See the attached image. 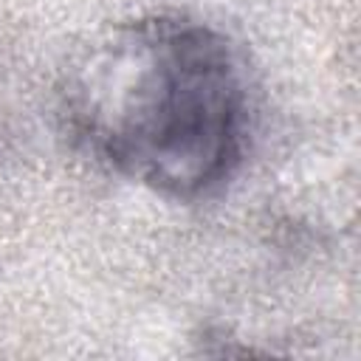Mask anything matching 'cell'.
<instances>
[{
	"mask_svg": "<svg viewBox=\"0 0 361 361\" xmlns=\"http://www.w3.org/2000/svg\"><path fill=\"white\" fill-rule=\"evenodd\" d=\"M56 116L96 166L195 203L245 164L254 87L226 31L192 14L149 11L102 28L68 59Z\"/></svg>",
	"mask_w": 361,
	"mask_h": 361,
	"instance_id": "obj_1",
	"label": "cell"
}]
</instances>
